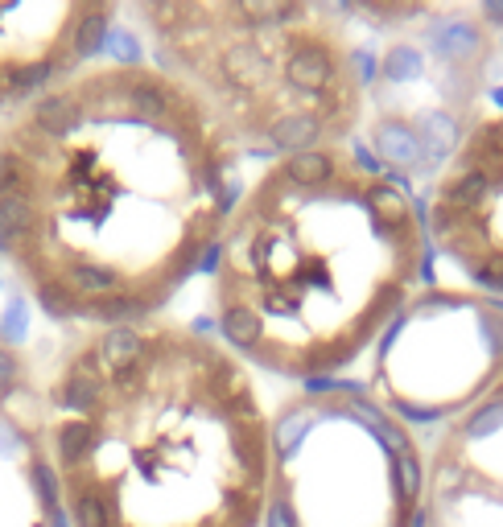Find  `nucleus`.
<instances>
[{
	"instance_id": "9",
	"label": "nucleus",
	"mask_w": 503,
	"mask_h": 527,
	"mask_svg": "<svg viewBox=\"0 0 503 527\" xmlns=\"http://www.w3.org/2000/svg\"><path fill=\"white\" fill-rule=\"evenodd\" d=\"M0 527H66L42 441L38 396L0 342Z\"/></svg>"
},
{
	"instance_id": "4",
	"label": "nucleus",
	"mask_w": 503,
	"mask_h": 527,
	"mask_svg": "<svg viewBox=\"0 0 503 527\" xmlns=\"http://www.w3.org/2000/svg\"><path fill=\"white\" fill-rule=\"evenodd\" d=\"M157 62L252 153L347 145L367 116L363 54L343 9L301 0H141Z\"/></svg>"
},
{
	"instance_id": "6",
	"label": "nucleus",
	"mask_w": 503,
	"mask_h": 527,
	"mask_svg": "<svg viewBox=\"0 0 503 527\" xmlns=\"http://www.w3.org/2000/svg\"><path fill=\"white\" fill-rule=\"evenodd\" d=\"M425 235L471 285L503 301V112L462 132L429 190Z\"/></svg>"
},
{
	"instance_id": "1",
	"label": "nucleus",
	"mask_w": 503,
	"mask_h": 527,
	"mask_svg": "<svg viewBox=\"0 0 503 527\" xmlns=\"http://www.w3.org/2000/svg\"><path fill=\"white\" fill-rule=\"evenodd\" d=\"M240 157L174 70L87 62L0 120V260L54 322H149L215 256Z\"/></svg>"
},
{
	"instance_id": "8",
	"label": "nucleus",
	"mask_w": 503,
	"mask_h": 527,
	"mask_svg": "<svg viewBox=\"0 0 503 527\" xmlns=\"http://www.w3.org/2000/svg\"><path fill=\"white\" fill-rule=\"evenodd\" d=\"M421 527H503V375L450 416L421 466Z\"/></svg>"
},
{
	"instance_id": "2",
	"label": "nucleus",
	"mask_w": 503,
	"mask_h": 527,
	"mask_svg": "<svg viewBox=\"0 0 503 527\" xmlns=\"http://www.w3.org/2000/svg\"><path fill=\"white\" fill-rule=\"evenodd\" d=\"M38 416L66 527H264L273 412L219 338L157 318L79 330Z\"/></svg>"
},
{
	"instance_id": "5",
	"label": "nucleus",
	"mask_w": 503,
	"mask_h": 527,
	"mask_svg": "<svg viewBox=\"0 0 503 527\" xmlns=\"http://www.w3.org/2000/svg\"><path fill=\"white\" fill-rule=\"evenodd\" d=\"M264 527H421V458L409 425L376 396L281 400Z\"/></svg>"
},
{
	"instance_id": "7",
	"label": "nucleus",
	"mask_w": 503,
	"mask_h": 527,
	"mask_svg": "<svg viewBox=\"0 0 503 527\" xmlns=\"http://www.w3.org/2000/svg\"><path fill=\"white\" fill-rule=\"evenodd\" d=\"M112 21L104 0H0V120L79 75Z\"/></svg>"
},
{
	"instance_id": "3",
	"label": "nucleus",
	"mask_w": 503,
	"mask_h": 527,
	"mask_svg": "<svg viewBox=\"0 0 503 527\" xmlns=\"http://www.w3.org/2000/svg\"><path fill=\"white\" fill-rule=\"evenodd\" d=\"M429 260L409 190L351 145L268 161L211 256L219 342L293 383L347 371L417 297Z\"/></svg>"
}]
</instances>
